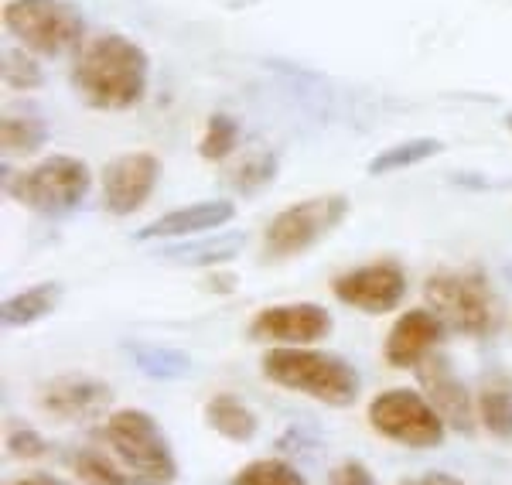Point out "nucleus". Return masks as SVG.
<instances>
[{"instance_id": "4", "label": "nucleus", "mask_w": 512, "mask_h": 485, "mask_svg": "<svg viewBox=\"0 0 512 485\" xmlns=\"http://www.w3.org/2000/svg\"><path fill=\"white\" fill-rule=\"evenodd\" d=\"M424 301L444 328L472 335V339L492 335L502 322V304L495 298L489 277L478 267L434 270L424 284Z\"/></svg>"}, {"instance_id": "6", "label": "nucleus", "mask_w": 512, "mask_h": 485, "mask_svg": "<svg viewBox=\"0 0 512 485\" xmlns=\"http://www.w3.org/2000/svg\"><path fill=\"white\" fill-rule=\"evenodd\" d=\"M4 28L21 41V48L48 59L79 52L86 38V21L69 0H7Z\"/></svg>"}, {"instance_id": "15", "label": "nucleus", "mask_w": 512, "mask_h": 485, "mask_svg": "<svg viewBox=\"0 0 512 485\" xmlns=\"http://www.w3.org/2000/svg\"><path fill=\"white\" fill-rule=\"evenodd\" d=\"M233 216H236V205L229 199L195 202V205H185V209L168 212L158 223L144 226L137 233V240H181V236H198V233H209V229L229 223Z\"/></svg>"}, {"instance_id": "16", "label": "nucleus", "mask_w": 512, "mask_h": 485, "mask_svg": "<svg viewBox=\"0 0 512 485\" xmlns=\"http://www.w3.org/2000/svg\"><path fill=\"white\" fill-rule=\"evenodd\" d=\"M205 424L216 434H222L226 441H236V445L253 441L256 431H260L256 414L239 397H233V393H219V397H212L205 404Z\"/></svg>"}, {"instance_id": "20", "label": "nucleus", "mask_w": 512, "mask_h": 485, "mask_svg": "<svg viewBox=\"0 0 512 485\" xmlns=\"http://www.w3.org/2000/svg\"><path fill=\"white\" fill-rule=\"evenodd\" d=\"M48 141V123L38 110H7L0 120V144L7 154H35Z\"/></svg>"}, {"instance_id": "24", "label": "nucleus", "mask_w": 512, "mask_h": 485, "mask_svg": "<svg viewBox=\"0 0 512 485\" xmlns=\"http://www.w3.org/2000/svg\"><path fill=\"white\" fill-rule=\"evenodd\" d=\"M0 79L7 89H38L45 82L38 59H31L28 48H4V59H0Z\"/></svg>"}, {"instance_id": "26", "label": "nucleus", "mask_w": 512, "mask_h": 485, "mask_svg": "<svg viewBox=\"0 0 512 485\" xmlns=\"http://www.w3.org/2000/svg\"><path fill=\"white\" fill-rule=\"evenodd\" d=\"M478 417L489 427V434L509 441L512 438V393L502 386H489V390L478 397Z\"/></svg>"}, {"instance_id": "12", "label": "nucleus", "mask_w": 512, "mask_h": 485, "mask_svg": "<svg viewBox=\"0 0 512 485\" xmlns=\"http://www.w3.org/2000/svg\"><path fill=\"white\" fill-rule=\"evenodd\" d=\"M250 339L253 342H274V345H311L332 332V315L321 304L297 301V304H274L250 318Z\"/></svg>"}, {"instance_id": "5", "label": "nucleus", "mask_w": 512, "mask_h": 485, "mask_svg": "<svg viewBox=\"0 0 512 485\" xmlns=\"http://www.w3.org/2000/svg\"><path fill=\"white\" fill-rule=\"evenodd\" d=\"M4 185L14 202L28 205L41 216H65V212L79 209L82 199L89 195L93 175H89V164L82 158L52 154V158H41L18 175H7Z\"/></svg>"}, {"instance_id": "21", "label": "nucleus", "mask_w": 512, "mask_h": 485, "mask_svg": "<svg viewBox=\"0 0 512 485\" xmlns=\"http://www.w3.org/2000/svg\"><path fill=\"white\" fill-rule=\"evenodd\" d=\"M444 144L434 141V137H410V141H400L393 147H386L383 154H376L369 161V175H393V171L403 168H417V164L431 161L434 154H441Z\"/></svg>"}, {"instance_id": "10", "label": "nucleus", "mask_w": 512, "mask_h": 485, "mask_svg": "<svg viewBox=\"0 0 512 485\" xmlns=\"http://www.w3.org/2000/svg\"><path fill=\"white\" fill-rule=\"evenodd\" d=\"M161 178V161L151 151L117 154L103 168V205L113 216H134L147 205Z\"/></svg>"}, {"instance_id": "23", "label": "nucleus", "mask_w": 512, "mask_h": 485, "mask_svg": "<svg viewBox=\"0 0 512 485\" xmlns=\"http://www.w3.org/2000/svg\"><path fill=\"white\" fill-rule=\"evenodd\" d=\"M229 485H308V479L287 462H277V458H256V462L239 468Z\"/></svg>"}, {"instance_id": "31", "label": "nucleus", "mask_w": 512, "mask_h": 485, "mask_svg": "<svg viewBox=\"0 0 512 485\" xmlns=\"http://www.w3.org/2000/svg\"><path fill=\"white\" fill-rule=\"evenodd\" d=\"M506 127L512 130V113H506Z\"/></svg>"}, {"instance_id": "1", "label": "nucleus", "mask_w": 512, "mask_h": 485, "mask_svg": "<svg viewBox=\"0 0 512 485\" xmlns=\"http://www.w3.org/2000/svg\"><path fill=\"white\" fill-rule=\"evenodd\" d=\"M69 468L86 485H171L178 462L147 410H117L69 451Z\"/></svg>"}, {"instance_id": "22", "label": "nucleus", "mask_w": 512, "mask_h": 485, "mask_svg": "<svg viewBox=\"0 0 512 485\" xmlns=\"http://www.w3.org/2000/svg\"><path fill=\"white\" fill-rule=\"evenodd\" d=\"M277 178V158L270 151H250L243 154L233 168L226 171V185L236 195H256Z\"/></svg>"}, {"instance_id": "29", "label": "nucleus", "mask_w": 512, "mask_h": 485, "mask_svg": "<svg viewBox=\"0 0 512 485\" xmlns=\"http://www.w3.org/2000/svg\"><path fill=\"white\" fill-rule=\"evenodd\" d=\"M400 485H465L461 479H454V475H444V472H431V475H420L414 482H400Z\"/></svg>"}, {"instance_id": "13", "label": "nucleus", "mask_w": 512, "mask_h": 485, "mask_svg": "<svg viewBox=\"0 0 512 485\" xmlns=\"http://www.w3.org/2000/svg\"><path fill=\"white\" fill-rule=\"evenodd\" d=\"M417 380L424 386V397L437 407V414L444 417V424L454 427L461 434H472L475 427V407L468 397L465 383L454 376V369L448 363V356L431 352L424 363L417 366Z\"/></svg>"}, {"instance_id": "2", "label": "nucleus", "mask_w": 512, "mask_h": 485, "mask_svg": "<svg viewBox=\"0 0 512 485\" xmlns=\"http://www.w3.org/2000/svg\"><path fill=\"white\" fill-rule=\"evenodd\" d=\"M147 79H151V59L134 38L120 31H103L82 41L72 59V86L93 110H134L147 93Z\"/></svg>"}, {"instance_id": "14", "label": "nucleus", "mask_w": 512, "mask_h": 485, "mask_svg": "<svg viewBox=\"0 0 512 485\" xmlns=\"http://www.w3.org/2000/svg\"><path fill=\"white\" fill-rule=\"evenodd\" d=\"M444 335L441 318L431 308H414L407 315H400L386 335L383 356L393 369H417L427 356L437 349Z\"/></svg>"}, {"instance_id": "27", "label": "nucleus", "mask_w": 512, "mask_h": 485, "mask_svg": "<svg viewBox=\"0 0 512 485\" xmlns=\"http://www.w3.org/2000/svg\"><path fill=\"white\" fill-rule=\"evenodd\" d=\"M48 451H52V445H48L38 431H31V427H11V431H7V455L11 458L38 462V458H45Z\"/></svg>"}, {"instance_id": "7", "label": "nucleus", "mask_w": 512, "mask_h": 485, "mask_svg": "<svg viewBox=\"0 0 512 485\" xmlns=\"http://www.w3.org/2000/svg\"><path fill=\"white\" fill-rule=\"evenodd\" d=\"M345 216H349L345 195H315V199L287 205L270 219L267 233H263V260L280 263L301 257L318 240H325Z\"/></svg>"}, {"instance_id": "3", "label": "nucleus", "mask_w": 512, "mask_h": 485, "mask_svg": "<svg viewBox=\"0 0 512 485\" xmlns=\"http://www.w3.org/2000/svg\"><path fill=\"white\" fill-rule=\"evenodd\" d=\"M263 376L328 407H349L359 397V373L342 356H328V352L304 349V345L270 349L263 356Z\"/></svg>"}, {"instance_id": "30", "label": "nucleus", "mask_w": 512, "mask_h": 485, "mask_svg": "<svg viewBox=\"0 0 512 485\" xmlns=\"http://www.w3.org/2000/svg\"><path fill=\"white\" fill-rule=\"evenodd\" d=\"M11 485H69V482L52 479V475H31V479H21V482H11Z\"/></svg>"}, {"instance_id": "18", "label": "nucleus", "mask_w": 512, "mask_h": 485, "mask_svg": "<svg viewBox=\"0 0 512 485\" xmlns=\"http://www.w3.org/2000/svg\"><path fill=\"white\" fill-rule=\"evenodd\" d=\"M127 352L134 366L151 380H181L192 373V356L171 345H151V342H127Z\"/></svg>"}, {"instance_id": "25", "label": "nucleus", "mask_w": 512, "mask_h": 485, "mask_svg": "<svg viewBox=\"0 0 512 485\" xmlns=\"http://www.w3.org/2000/svg\"><path fill=\"white\" fill-rule=\"evenodd\" d=\"M236 144H239V123L229 113H216L209 120V127H205L202 141H198V154L205 161H222L236 151Z\"/></svg>"}, {"instance_id": "11", "label": "nucleus", "mask_w": 512, "mask_h": 485, "mask_svg": "<svg viewBox=\"0 0 512 485\" xmlns=\"http://www.w3.org/2000/svg\"><path fill=\"white\" fill-rule=\"evenodd\" d=\"M35 400H38L41 414H48L52 421L79 424V421H89V417L106 414L113 404V390H110V383L96 380V376L62 373L41 386Z\"/></svg>"}, {"instance_id": "19", "label": "nucleus", "mask_w": 512, "mask_h": 485, "mask_svg": "<svg viewBox=\"0 0 512 485\" xmlns=\"http://www.w3.org/2000/svg\"><path fill=\"white\" fill-rule=\"evenodd\" d=\"M243 246H246L243 233H222V236H212V240H192L185 246H171V250H164V257L185 263V267H216V263L239 257Z\"/></svg>"}, {"instance_id": "9", "label": "nucleus", "mask_w": 512, "mask_h": 485, "mask_svg": "<svg viewBox=\"0 0 512 485\" xmlns=\"http://www.w3.org/2000/svg\"><path fill=\"white\" fill-rule=\"evenodd\" d=\"M332 291L349 308H359L366 315H386L407 294V274H403V267L396 260L362 263V267L338 274Z\"/></svg>"}, {"instance_id": "17", "label": "nucleus", "mask_w": 512, "mask_h": 485, "mask_svg": "<svg viewBox=\"0 0 512 485\" xmlns=\"http://www.w3.org/2000/svg\"><path fill=\"white\" fill-rule=\"evenodd\" d=\"M62 298V287L59 284H35L21 294H11L4 304H0V322L4 328H28L48 318L55 311V304Z\"/></svg>"}, {"instance_id": "8", "label": "nucleus", "mask_w": 512, "mask_h": 485, "mask_svg": "<svg viewBox=\"0 0 512 485\" xmlns=\"http://www.w3.org/2000/svg\"><path fill=\"white\" fill-rule=\"evenodd\" d=\"M369 427L383 438L407 448L444 445V417L424 393L417 390H386L369 404Z\"/></svg>"}, {"instance_id": "28", "label": "nucleus", "mask_w": 512, "mask_h": 485, "mask_svg": "<svg viewBox=\"0 0 512 485\" xmlns=\"http://www.w3.org/2000/svg\"><path fill=\"white\" fill-rule=\"evenodd\" d=\"M328 485H376V479L362 462H338L328 472Z\"/></svg>"}]
</instances>
